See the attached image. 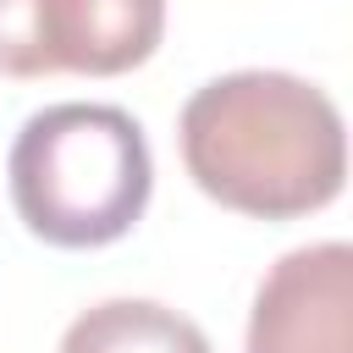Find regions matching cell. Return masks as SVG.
I'll use <instances>...</instances> for the list:
<instances>
[{
  "instance_id": "2",
  "label": "cell",
  "mask_w": 353,
  "mask_h": 353,
  "mask_svg": "<svg viewBox=\"0 0 353 353\" xmlns=\"http://www.w3.org/2000/svg\"><path fill=\"white\" fill-rule=\"evenodd\" d=\"M11 204L55 248H105L138 226L154 193L143 127L121 105L33 110L11 143Z\"/></svg>"
},
{
  "instance_id": "3",
  "label": "cell",
  "mask_w": 353,
  "mask_h": 353,
  "mask_svg": "<svg viewBox=\"0 0 353 353\" xmlns=\"http://www.w3.org/2000/svg\"><path fill=\"white\" fill-rule=\"evenodd\" d=\"M165 0H0V72L116 77L160 50Z\"/></svg>"
},
{
  "instance_id": "4",
  "label": "cell",
  "mask_w": 353,
  "mask_h": 353,
  "mask_svg": "<svg viewBox=\"0 0 353 353\" xmlns=\"http://www.w3.org/2000/svg\"><path fill=\"white\" fill-rule=\"evenodd\" d=\"M248 353H353V248L309 243L270 265L248 314Z\"/></svg>"
},
{
  "instance_id": "1",
  "label": "cell",
  "mask_w": 353,
  "mask_h": 353,
  "mask_svg": "<svg viewBox=\"0 0 353 353\" xmlns=\"http://www.w3.org/2000/svg\"><path fill=\"white\" fill-rule=\"evenodd\" d=\"M182 165L215 204L254 221L325 210L347 176L342 110L292 72H226L182 105Z\"/></svg>"
},
{
  "instance_id": "5",
  "label": "cell",
  "mask_w": 353,
  "mask_h": 353,
  "mask_svg": "<svg viewBox=\"0 0 353 353\" xmlns=\"http://www.w3.org/2000/svg\"><path fill=\"white\" fill-rule=\"evenodd\" d=\"M61 353H210V342L188 314L154 298H105L66 325Z\"/></svg>"
}]
</instances>
